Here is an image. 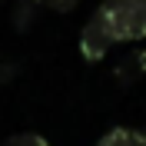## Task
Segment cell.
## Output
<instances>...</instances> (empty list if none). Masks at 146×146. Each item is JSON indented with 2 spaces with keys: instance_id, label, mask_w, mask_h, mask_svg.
<instances>
[{
  "instance_id": "cell-7",
  "label": "cell",
  "mask_w": 146,
  "mask_h": 146,
  "mask_svg": "<svg viewBox=\"0 0 146 146\" xmlns=\"http://www.w3.org/2000/svg\"><path fill=\"white\" fill-rule=\"evenodd\" d=\"M76 3H80V0H46V7H50V10H56V13H70Z\"/></svg>"
},
{
  "instance_id": "cell-3",
  "label": "cell",
  "mask_w": 146,
  "mask_h": 146,
  "mask_svg": "<svg viewBox=\"0 0 146 146\" xmlns=\"http://www.w3.org/2000/svg\"><path fill=\"white\" fill-rule=\"evenodd\" d=\"M96 146H146V129L136 126H113L110 133H103Z\"/></svg>"
},
{
  "instance_id": "cell-1",
  "label": "cell",
  "mask_w": 146,
  "mask_h": 146,
  "mask_svg": "<svg viewBox=\"0 0 146 146\" xmlns=\"http://www.w3.org/2000/svg\"><path fill=\"white\" fill-rule=\"evenodd\" d=\"M100 10L103 23L110 27L116 43L143 40L146 36V0H106Z\"/></svg>"
},
{
  "instance_id": "cell-2",
  "label": "cell",
  "mask_w": 146,
  "mask_h": 146,
  "mask_svg": "<svg viewBox=\"0 0 146 146\" xmlns=\"http://www.w3.org/2000/svg\"><path fill=\"white\" fill-rule=\"evenodd\" d=\"M113 43H116V40H113L110 27L103 23L100 10H93V17L86 20V27H83V33H80V53H83V60H90V63L103 60Z\"/></svg>"
},
{
  "instance_id": "cell-4",
  "label": "cell",
  "mask_w": 146,
  "mask_h": 146,
  "mask_svg": "<svg viewBox=\"0 0 146 146\" xmlns=\"http://www.w3.org/2000/svg\"><path fill=\"white\" fill-rule=\"evenodd\" d=\"M146 73V50H133V53L123 60V63L116 66V80L126 86V83H133V80H139Z\"/></svg>"
},
{
  "instance_id": "cell-6",
  "label": "cell",
  "mask_w": 146,
  "mask_h": 146,
  "mask_svg": "<svg viewBox=\"0 0 146 146\" xmlns=\"http://www.w3.org/2000/svg\"><path fill=\"white\" fill-rule=\"evenodd\" d=\"M3 146H50L40 133H17V136H10Z\"/></svg>"
},
{
  "instance_id": "cell-5",
  "label": "cell",
  "mask_w": 146,
  "mask_h": 146,
  "mask_svg": "<svg viewBox=\"0 0 146 146\" xmlns=\"http://www.w3.org/2000/svg\"><path fill=\"white\" fill-rule=\"evenodd\" d=\"M40 3H46V0H20V3H17V13H13L17 30H30V23H33L36 7H40Z\"/></svg>"
}]
</instances>
